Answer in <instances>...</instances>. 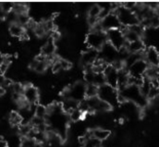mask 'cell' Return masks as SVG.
I'll list each match as a JSON object with an SVG mask.
<instances>
[{"mask_svg":"<svg viewBox=\"0 0 159 147\" xmlns=\"http://www.w3.org/2000/svg\"><path fill=\"white\" fill-rule=\"evenodd\" d=\"M107 43V32H94L91 31L86 36V44L88 48L100 51L101 48Z\"/></svg>","mask_w":159,"mask_h":147,"instance_id":"6da1fadb","label":"cell"},{"mask_svg":"<svg viewBox=\"0 0 159 147\" xmlns=\"http://www.w3.org/2000/svg\"><path fill=\"white\" fill-rule=\"evenodd\" d=\"M115 13L117 14L119 22L122 26L130 27L132 25L140 23L136 14L133 11L125 8L124 7H122V5H120V7H118V9L115 11Z\"/></svg>","mask_w":159,"mask_h":147,"instance_id":"7a4b0ae2","label":"cell"},{"mask_svg":"<svg viewBox=\"0 0 159 147\" xmlns=\"http://www.w3.org/2000/svg\"><path fill=\"white\" fill-rule=\"evenodd\" d=\"M118 94L119 93L117 92V89L107 85L104 84L99 87V93H98V97L108 104H110L112 107L118 102Z\"/></svg>","mask_w":159,"mask_h":147,"instance_id":"3957f363","label":"cell"},{"mask_svg":"<svg viewBox=\"0 0 159 147\" xmlns=\"http://www.w3.org/2000/svg\"><path fill=\"white\" fill-rule=\"evenodd\" d=\"M68 98L76 100L78 102H80L86 98V84L83 82L78 81L74 83L72 86H70L69 89L66 90Z\"/></svg>","mask_w":159,"mask_h":147,"instance_id":"277c9868","label":"cell"},{"mask_svg":"<svg viewBox=\"0 0 159 147\" xmlns=\"http://www.w3.org/2000/svg\"><path fill=\"white\" fill-rule=\"evenodd\" d=\"M99 57L107 64H112L119 58V50L107 42L99 51Z\"/></svg>","mask_w":159,"mask_h":147,"instance_id":"5b68a950","label":"cell"},{"mask_svg":"<svg viewBox=\"0 0 159 147\" xmlns=\"http://www.w3.org/2000/svg\"><path fill=\"white\" fill-rule=\"evenodd\" d=\"M107 42L111 44L114 47H116L118 50L124 47L127 44L124 34L120 29H113L107 31Z\"/></svg>","mask_w":159,"mask_h":147,"instance_id":"8992f818","label":"cell"},{"mask_svg":"<svg viewBox=\"0 0 159 147\" xmlns=\"http://www.w3.org/2000/svg\"><path fill=\"white\" fill-rule=\"evenodd\" d=\"M100 23L105 32H107V31H110L113 29H120V27H121L119 18L115 12H111L107 16L103 18L100 21Z\"/></svg>","mask_w":159,"mask_h":147,"instance_id":"52a82bcc","label":"cell"},{"mask_svg":"<svg viewBox=\"0 0 159 147\" xmlns=\"http://www.w3.org/2000/svg\"><path fill=\"white\" fill-rule=\"evenodd\" d=\"M148 68H149V65L145 61V59H141V60H138L137 62H135L133 65H131L128 69V71H129V74L132 77L143 78Z\"/></svg>","mask_w":159,"mask_h":147,"instance_id":"ba28073f","label":"cell"},{"mask_svg":"<svg viewBox=\"0 0 159 147\" xmlns=\"http://www.w3.org/2000/svg\"><path fill=\"white\" fill-rule=\"evenodd\" d=\"M99 58V51L92 48H88L83 51L80 57V63L84 68L91 67Z\"/></svg>","mask_w":159,"mask_h":147,"instance_id":"9c48e42d","label":"cell"},{"mask_svg":"<svg viewBox=\"0 0 159 147\" xmlns=\"http://www.w3.org/2000/svg\"><path fill=\"white\" fill-rule=\"evenodd\" d=\"M105 77H106V81L107 84L118 89V84H119V71H117L111 64L107 66L106 71H104Z\"/></svg>","mask_w":159,"mask_h":147,"instance_id":"30bf717a","label":"cell"},{"mask_svg":"<svg viewBox=\"0 0 159 147\" xmlns=\"http://www.w3.org/2000/svg\"><path fill=\"white\" fill-rule=\"evenodd\" d=\"M23 97L31 104V105H36L39 100V92L38 89L31 84H28L24 86L23 91Z\"/></svg>","mask_w":159,"mask_h":147,"instance_id":"8fae6325","label":"cell"},{"mask_svg":"<svg viewBox=\"0 0 159 147\" xmlns=\"http://www.w3.org/2000/svg\"><path fill=\"white\" fill-rule=\"evenodd\" d=\"M144 59L148 63L149 66L158 67L159 66V52L157 48L151 46L145 49Z\"/></svg>","mask_w":159,"mask_h":147,"instance_id":"7c38bea8","label":"cell"},{"mask_svg":"<svg viewBox=\"0 0 159 147\" xmlns=\"http://www.w3.org/2000/svg\"><path fill=\"white\" fill-rule=\"evenodd\" d=\"M56 50H57L56 42L49 37L48 40H46V42L42 46V48H41V54L43 55L45 57L50 58V57H55Z\"/></svg>","mask_w":159,"mask_h":147,"instance_id":"4fadbf2b","label":"cell"},{"mask_svg":"<svg viewBox=\"0 0 159 147\" xmlns=\"http://www.w3.org/2000/svg\"><path fill=\"white\" fill-rule=\"evenodd\" d=\"M126 47L129 54H135V53H142L145 51V44L143 41V39L136 40L134 42L127 43Z\"/></svg>","mask_w":159,"mask_h":147,"instance_id":"5bb4252c","label":"cell"},{"mask_svg":"<svg viewBox=\"0 0 159 147\" xmlns=\"http://www.w3.org/2000/svg\"><path fill=\"white\" fill-rule=\"evenodd\" d=\"M49 65L50 64L48 62V59L47 60H38L37 58H34V60L31 63V68L37 73H43L47 70Z\"/></svg>","mask_w":159,"mask_h":147,"instance_id":"9a60e30c","label":"cell"},{"mask_svg":"<svg viewBox=\"0 0 159 147\" xmlns=\"http://www.w3.org/2000/svg\"><path fill=\"white\" fill-rule=\"evenodd\" d=\"M8 32H9V34L13 37H17V38H20L21 39V37L24 35V34L26 33V29L21 26L20 24L19 23H12V24H9L8 26Z\"/></svg>","mask_w":159,"mask_h":147,"instance_id":"2e32d148","label":"cell"},{"mask_svg":"<svg viewBox=\"0 0 159 147\" xmlns=\"http://www.w3.org/2000/svg\"><path fill=\"white\" fill-rule=\"evenodd\" d=\"M102 13V9L100 7V6L97 4H93L91 7H89L87 14H88V18L90 19H93V20H98L100 21V16Z\"/></svg>","mask_w":159,"mask_h":147,"instance_id":"e0dca14e","label":"cell"},{"mask_svg":"<svg viewBox=\"0 0 159 147\" xmlns=\"http://www.w3.org/2000/svg\"><path fill=\"white\" fill-rule=\"evenodd\" d=\"M92 135L93 137L100 140L101 142L107 140L110 136V131L107 130H103V129H94L92 131Z\"/></svg>","mask_w":159,"mask_h":147,"instance_id":"ac0fdd59","label":"cell"},{"mask_svg":"<svg viewBox=\"0 0 159 147\" xmlns=\"http://www.w3.org/2000/svg\"><path fill=\"white\" fill-rule=\"evenodd\" d=\"M99 87L94 84H86V98H92L98 96Z\"/></svg>","mask_w":159,"mask_h":147,"instance_id":"d6986e66","label":"cell"},{"mask_svg":"<svg viewBox=\"0 0 159 147\" xmlns=\"http://www.w3.org/2000/svg\"><path fill=\"white\" fill-rule=\"evenodd\" d=\"M22 122V117L20 113L12 111L9 114V123L13 126H19Z\"/></svg>","mask_w":159,"mask_h":147,"instance_id":"ffe728a7","label":"cell"},{"mask_svg":"<svg viewBox=\"0 0 159 147\" xmlns=\"http://www.w3.org/2000/svg\"><path fill=\"white\" fill-rule=\"evenodd\" d=\"M34 116L40 117V118H46L48 116V110L47 108H45L43 105H36L35 109H34Z\"/></svg>","mask_w":159,"mask_h":147,"instance_id":"44dd1931","label":"cell"},{"mask_svg":"<svg viewBox=\"0 0 159 147\" xmlns=\"http://www.w3.org/2000/svg\"><path fill=\"white\" fill-rule=\"evenodd\" d=\"M32 21L31 17L29 16L28 13H22V14H19L18 18H17V23L20 24L21 26H23L24 28L27 27V25L30 23V21Z\"/></svg>","mask_w":159,"mask_h":147,"instance_id":"7402d4cb","label":"cell"},{"mask_svg":"<svg viewBox=\"0 0 159 147\" xmlns=\"http://www.w3.org/2000/svg\"><path fill=\"white\" fill-rule=\"evenodd\" d=\"M84 115H85V114H83L81 111L80 110L79 108L74 109V110L71 111V112L69 114V116H70V120H72V121H74V122L79 121L80 119H81V118L84 117Z\"/></svg>","mask_w":159,"mask_h":147,"instance_id":"603a6c76","label":"cell"},{"mask_svg":"<svg viewBox=\"0 0 159 147\" xmlns=\"http://www.w3.org/2000/svg\"><path fill=\"white\" fill-rule=\"evenodd\" d=\"M14 2H8V1H5V2H1V11L7 14L11 11H13L14 8Z\"/></svg>","mask_w":159,"mask_h":147,"instance_id":"cb8c5ba5","label":"cell"},{"mask_svg":"<svg viewBox=\"0 0 159 147\" xmlns=\"http://www.w3.org/2000/svg\"><path fill=\"white\" fill-rule=\"evenodd\" d=\"M82 147H101V141L94 137H91L85 142Z\"/></svg>","mask_w":159,"mask_h":147,"instance_id":"d4e9b609","label":"cell"},{"mask_svg":"<svg viewBox=\"0 0 159 147\" xmlns=\"http://www.w3.org/2000/svg\"><path fill=\"white\" fill-rule=\"evenodd\" d=\"M37 141L32 138L24 137L23 140L20 143V147H35Z\"/></svg>","mask_w":159,"mask_h":147,"instance_id":"484cf974","label":"cell"},{"mask_svg":"<svg viewBox=\"0 0 159 147\" xmlns=\"http://www.w3.org/2000/svg\"><path fill=\"white\" fill-rule=\"evenodd\" d=\"M59 61H60V64L62 66V70L63 71H67V70H70L71 68V63L66 59V58H59Z\"/></svg>","mask_w":159,"mask_h":147,"instance_id":"4316f807","label":"cell"},{"mask_svg":"<svg viewBox=\"0 0 159 147\" xmlns=\"http://www.w3.org/2000/svg\"><path fill=\"white\" fill-rule=\"evenodd\" d=\"M35 147H43V144H42V143L37 142V143H36V145H35Z\"/></svg>","mask_w":159,"mask_h":147,"instance_id":"83f0119b","label":"cell"},{"mask_svg":"<svg viewBox=\"0 0 159 147\" xmlns=\"http://www.w3.org/2000/svg\"><path fill=\"white\" fill-rule=\"evenodd\" d=\"M156 80H157V83L159 84V73L157 74V78H156Z\"/></svg>","mask_w":159,"mask_h":147,"instance_id":"f1b7e54d","label":"cell"},{"mask_svg":"<svg viewBox=\"0 0 159 147\" xmlns=\"http://www.w3.org/2000/svg\"><path fill=\"white\" fill-rule=\"evenodd\" d=\"M157 14L159 15V7H158V9H157Z\"/></svg>","mask_w":159,"mask_h":147,"instance_id":"f546056e","label":"cell"}]
</instances>
